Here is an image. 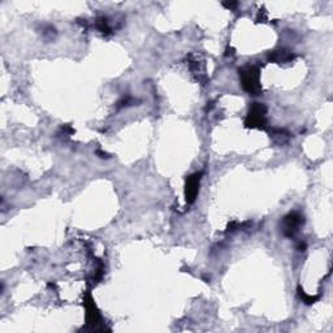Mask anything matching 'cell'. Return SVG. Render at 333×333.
I'll return each mask as SVG.
<instances>
[{
	"label": "cell",
	"mask_w": 333,
	"mask_h": 333,
	"mask_svg": "<svg viewBox=\"0 0 333 333\" xmlns=\"http://www.w3.org/2000/svg\"><path fill=\"white\" fill-rule=\"evenodd\" d=\"M242 84L247 91L257 92L259 90V84H258V70L255 67H246L241 70Z\"/></svg>",
	"instance_id": "obj_1"
},
{
	"label": "cell",
	"mask_w": 333,
	"mask_h": 333,
	"mask_svg": "<svg viewBox=\"0 0 333 333\" xmlns=\"http://www.w3.org/2000/svg\"><path fill=\"white\" fill-rule=\"evenodd\" d=\"M247 125L262 126L266 121V107L261 103H255L247 116Z\"/></svg>",
	"instance_id": "obj_2"
},
{
	"label": "cell",
	"mask_w": 333,
	"mask_h": 333,
	"mask_svg": "<svg viewBox=\"0 0 333 333\" xmlns=\"http://www.w3.org/2000/svg\"><path fill=\"white\" fill-rule=\"evenodd\" d=\"M302 216L296 212L286 216L285 220H284V233L286 236H293L294 232L298 230V227L302 224Z\"/></svg>",
	"instance_id": "obj_3"
},
{
	"label": "cell",
	"mask_w": 333,
	"mask_h": 333,
	"mask_svg": "<svg viewBox=\"0 0 333 333\" xmlns=\"http://www.w3.org/2000/svg\"><path fill=\"white\" fill-rule=\"evenodd\" d=\"M198 184H199V174L189 177L188 184H186V199L189 202H193L195 199L197 193H198Z\"/></svg>",
	"instance_id": "obj_4"
}]
</instances>
